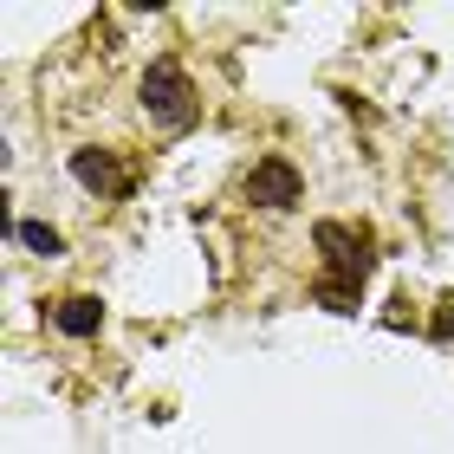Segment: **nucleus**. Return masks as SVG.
<instances>
[{
    "mask_svg": "<svg viewBox=\"0 0 454 454\" xmlns=\"http://www.w3.org/2000/svg\"><path fill=\"white\" fill-rule=\"evenodd\" d=\"M143 111H150L162 130H189L201 117V98H195L189 72H182L176 59H150V72H143Z\"/></svg>",
    "mask_w": 454,
    "mask_h": 454,
    "instance_id": "obj_1",
    "label": "nucleus"
},
{
    "mask_svg": "<svg viewBox=\"0 0 454 454\" xmlns=\"http://www.w3.org/2000/svg\"><path fill=\"white\" fill-rule=\"evenodd\" d=\"M312 240H318V254H325V279L364 293L370 266H377V260H370V234H350V227H338V221H318Z\"/></svg>",
    "mask_w": 454,
    "mask_h": 454,
    "instance_id": "obj_2",
    "label": "nucleus"
},
{
    "mask_svg": "<svg viewBox=\"0 0 454 454\" xmlns=\"http://www.w3.org/2000/svg\"><path fill=\"white\" fill-rule=\"evenodd\" d=\"M299 195H305V176L293 169L286 156H260L254 169H247V201L254 208H299Z\"/></svg>",
    "mask_w": 454,
    "mask_h": 454,
    "instance_id": "obj_3",
    "label": "nucleus"
},
{
    "mask_svg": "<svg viewBox=\"0 0 454 454\" xmlns=\"http://www.w3.org/2000/svg\"><path fill=\"white\" fill-rule=\"evenodd\" d=\"M72 182L91 195H130V176L111 150H72Z\"/></svg>",
    "mask_w": 454,
    "mask_h": 454,
    "instance_id": "obj_4",
    "label": "nucleus"
},
{
    "mask_svg": "<svg viewBox=\"0 0 454 454\" xmlns=\"http://www.w3.org/2000/svg\"><path fill=\"white\" fill-rule=\"evenodd\" d=\"M52 325H59L66 338H98V325H105V305H98L91 293H72V299L52 305Z\"/></svg>",
    "mask_w": 454,
    "mask_h": 454,
    "instance_id": "obj_5",
    "label": "nucleus"
},
{
    "mask_svg": "<svg viewBox=\"0 0 454 454\" xmlns=\"http://www.w3.org/2000/svg\"><path fill=\"white\" fill-rule=\"evenodd\" d=\"M13 240L27 247V254H39V260L66 254V240H59V227H46V221H20V227H13Z\"/></svg>",
    "mask_w": 454,
    "mask_h": 454,
    "instance_id": "obj_6",
    "label": "nucleus"
},
{
    "mask_svg": "<svg viewBox=\"0 0 454 454\" xmlns=\"http://www.w3.org/2000/svg\"><path fill=\"white\" fill-rule=\"evenodd\" d=\"M312 299L325 305V312H344V318L357 312V293H350V286H332V279H318V286H312Z\"/></svg>",
    "mask_w": 454,
    "mask_h": 454,
    "instance_id": "obj_7",
    "label": "nucleus"
},
{
    "mask_svg": "<svg viewBox=\"0 0 454 454\" xmlns=\"http://www.w3.org/2000/svg\"><path fill=\"white\" fill-rule=\"evenodd\" d=\"M435 338H454V305H442V312H435Z\"/></svg>",
    "mask_w": 454,
    "mask_h": 454,
    "instance_id": "obj_8",
    "label": "nucleus"
}]
</instances>
